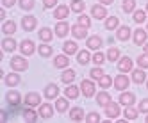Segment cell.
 <instances>
[{
    "instance_id": "52a82bcc",
    "label": "cell",
    "mask_w": 148,
    "mask_h": 123,
    "mask_svg": "<svg viewBox=\"0 0 148 123\" xmlns=\"http://www.w3.org/2000/svg\"><path fill=\"white\" fill-rule=\"evenodd\" d=\"M114 87H116V89H120V91L127 89V87H129V77L123 75V73L118 75V77L114 79Z\"/></svg>"
},
{
    "instance_id": "4316f807",
    "label": "cell",
    "mask_w": 148,
    "mask_h": 123,
    "mask_svg": "<svg viewBox=\"0 0 148 123\" xmlns=\"http://www.w3.org/2000/svg\"><path fill=\"white\" fill-rule=\"evenodd\" d=\"M75 71H73V70H66L64 71V73H62V77H61V80L62 82H64V84H70V82H73V80H75Z\"/></svg>"
},
{
    "instance_id": "7c38bea8",
    "label": "cell",
    "mask_w": 148,
    "mask_h": 123,
    "mask_svg": "<svg viewBox=\"0 0 148 123\" xmlns=\"http://www.w3.org/2000/svg\"><path fill=\"white\" fill-rule=\"evenodd\" d=\"M68 14H70V7H66V5H57L56 11H54L56 20H64Z\"/></svg>"
},
{
    "instance_id": "d4e9b609",
    "label": "cell",
    "mask_w": 148,
    "mask_h": 123,
    "mask_svg": "<svg viewBox=\"0 0 148 123\" xmlns=\"http://www.w3.org/2000/svg\"><path fill=\"white\" fill-rule=\"evenodd\" d=\"M2 46H4L5 52H14V48H16V41L11 39V38H5V39L2 41Z\"/></svg>"
},
{
    "instance_id": "e575fe53",
    "label": "cell",
    "mask_w": 148,
    "mask_h": 123,
    "mask_svg": "<svg viewBox=\"0 0 148 123\" xmlns=\"http://www.w3.org/2000/svg\"><path fill=\"white\" fill-rule=\"evenodd\" d=\"M39 39H41V41H45V43H48V41L52 39V30L47 29V27H45V29H41V30H39Z\"/></svg>"
},
{
    "instance_id": "f35d334b",
    "label": "cell",
    "mask_w": 148,
    "mask_h": 123,
    "mask_svg": "<svg viewBox=\"0 0 148 123\" xmlns=\"http://www.w3.org/2000/svg\"><path fill=\"white\" fill-rule=\"evenodd\" d=\"M125 118L127 120H136L137 118V111L132 109L130 105H127V109H125Z\"/></svg>"
},
{
    "instance_id": "681fc988",
    "label": "cell",
    "mask_w": 148,
    "mask_h": 123,
    "mask_svg": "<svg viewBox=\"0 0 148 123\" xmlns=\"http://www.w3.org/2000/svg\"><path fill=\"white\" fill-rule=\"evenodd\" d=\"M43 5H45L47 9H50V7H56V5H57V0H43Z\"/></svg>"
},
{
    "instance_id": "4dcf8cb0",
    "label": "cell",
    "mask_w": 148,
    "mask_h": 123,
    "mask_svg": "<svg viewBox=\"0 0 148 123\" xmlns=\"http://www.w3.org/2000/svg\"><path fill=\"white\" fill-rule=\"evenodd\" d=\"M64 93H66V98H71V100H75V98L79 96V87H77V86H68Z\"/></svg>"
},
{
    "instance_id": "c3c4849f",
    "label": "cell",
    "mask_w": 148,
    "mask_h": 123,
    "mask_svg": "<svg viewBox=\"0 0 148 123\" xmlns=\"http://www.w3.org/2000/svg\"><path fill=\"white\" fill-rule=\"evenodd\" d=\"M139 112H148V98H145V100H141V104H139Z\"/></svg>"
},
{
    "instance_id": "f6af8a7d",
    "label": "cell",
    "mask_w": 148,
    "mask_h": 123,
    "mask_svg": "<svg viewBox=\"0 0 148 123\" xmlns=\"http://www.w3.org/2000/svg\"><path fill=\"white\" fill-rule=\"evenodd\" d=\"M107 59V55H103L102 52H97L93 55V61H95V64H103V61Z\"/></svg>"
},
{
    "instance_id": "11a10c76",
    "label": "cell",
    "mask_w": 148,
    "mask_h": 123,
    "mask_svg": "<svg viewBox=\"0 0 148 123\" xmlns=\"http://www.w3.org/2000/svg\"><path fill=\"white\" fill-rule=\"evenodd\" d=\"M146 123H148V116H146Z\"/></svg>"
},
{
    "instance_id": "74e56055",
    "label": "cell",
    "mask_w": 148,
    "mask_h": 123,
    "mask_svg": "<svg viewBox=\"0 0 148 123\" xmlns=\"http://www.w3.org/2000/svg\"><path fill=\"white\" fill-rule=\"evenodd\" d=\"M136 9V0H123V11L125 13H132Z\"/></svg>"
},
{
    "instance_id": "bcb514c9",
    "label": "cell",
    "mask_w": 148,
    "mask_h": 123,
    "mask_svg": "<svg viewBox=\"0 0 148 123\" xmlns=\"http://www.w3.org/2000/svg\"><path fill=\"white\" fill-rule=\"evenodd\" d=\"M86 121L88 123H98L100 121V114H97V112H89V114L86 116Z\"/></svg>"
},
{
    "instance_id": "f546056e",
    "label": "cell",
    "mask_w": 148,
    "mask_h": 123,
    "mask_svg": "<svg viewBox=\"0 0 148 123\" xmlns=\"http://www.w3.org/2000/svg\"><path fill=\"white\" fill-rule=\"evenodd\" d=\"M98 86H100L102 89H107V87H111V86H112V79H111L109 75H103L102 79H98Z\"/></svg>"
},
{
    "instance_id": "ffe728a7",
    "label": "cell",
    "mask_w": 148,
    "mask_h": 123,
    "mask_svg": "<svg viewBox=\"0 0 148 123\" xmlns=\"http://www.w3.org/2000/svg\"><path fill=\"white\" fill-rule=\"evenodd\" d=\"M134 100H136L134 93H121V95H120V104L125 105V107H127V105H132Z\"/></svg>"
},
{
    "instance_id": "7bdbcfd3",
    "label": "cell",
    "mask_w": 148,
    "mask_h": 123,
    "mask_svg": "<svg viewBox=\"0 0 148 123\" xmlns=\"http://www.w3.org/2000/svg\"><path fill=\"white\" fill-rule=\"evenodd\" d=\"M137 64H139L141 68H148V54H146V52H145L143 55L137 57Z\"/></svg>"
},
{
    "instance_id": "e0dca14e",
    "label": "cell",
    "mask_w": 148,
    "mask_h": 123,
    "mask_svg": "<svg viewBox=\"0 0 148 123\" xmlns=\"http://www.w3.org/2000/svg\"><path fill=\"white\" fill-rule=\"evenodd\" d=\"M134 43L136 45H145L146 43V32L143 29H136L134 32Z\"/></svg>"
},
{
    "instance_id": "ee69618b",
    "label": "cell",
    "mask_w": 148,
    "mask_h": 123,
    "mask_svg": "<svg viewBox=\"0 0 148 123\" xmlns=\"http://www.w3.org/2000/svg\"><path fill=\"white\" fill-rule=\"evenodd\" d=\"M20 7L25 9V11H29V9L34 7V0H20Z\"/></svg>"
},
{
    "instance_id": "f1b7e54d",
    "label": "cell",
    "mask_w": 148,
    "mask_h": 123,
    "mask_svg": "<svg viewBox=\"0 0 148 123\" xmlns=\"http://www.w3.org/2000/svg\"><path fill=\"white\" fill-rule=\"evenodd\" d=\"M89 59H93V57L89 55V52H88V50H80V52H79V57H77V61H79L80 64H88V63H89Z\"/></svg>"
},
{
    "instance_id": "6f0895ef",
    "label": "cell",
    "mask_w": 148,
    "mask_h": 123,
    "mask_svg": "<svg viewBox=\"0 0 148 123\" xmlns=\"http://www.w3.org/2000/svg\"><path fill=\"white\" fill-rule=\"evenodd\" d=\"M146 86H148V84H146Z\"/></svg>"
},
{
    "instance_id": "8d00e7d4",
    "label": "cell",
    "mask_w": 148,
    "mask_h": 123,
    "mask_svg": "<svg viewBox=\"0 0 148 123\" xmlns=\"http://www.w3.org/2000/svg\"><path fill=\"white\" fill-rule=\"evenodd\" d=\"M116 27H118V18H116V16H111V18L105 20V29H107V30H112Z\"/></svg>"
},
{
    "instance_id": "5bb4252c",
    "label": "cell",
    "mask_w": 148,
    "mask_h": 123,
    "mask_svg": "<svg viewBox=\"0 0 148 123\" xmlns=\"http://www.w3.org/2000/svg\"><path fill=\"white\" fill-rule=\"evenodd\" d=\"M118 70L123 71V73H125V71H132V59L130 57H123L118 63Z\"/></svg>"
},
{
    "instance_id": "9a60e30c",
    "label": "cell",
    "mask_w": 148,
    "mask_h": 123,
    "mask_svg": "<svg viewBox=\"0 0 148 123\" xmlns=\"http://www.w3.org/2000/svg\"><path fill=\"white\" fill-rule=\"evenodd\" d=\"M57 95H59V87H57L56 84H48V86L45 87V96H47L48 100L57 98Z\"/></svg>"
},
{
    "instance_id": "7402d4cb",
    "label": "cell",
    "mask_w": 148,
    "mask_h": 123,
    "mask_svg": "<svg viewBox=\"0 0 148 123\" xmlns=\"http://www.w3.org/2000/svg\"><path fill=\"white\" fill-rule=\"evenodd\" d=\"M68 64H70V59L66 57V54L57 55V57L54 59V66H56V68H66Z\"/></svg>"
},
{
    "instance_id": "1f68e13d",
    "label": "cell",
    "mask_w": 148,
    "mask_h": 123,
    "mask_svg": "<svg viewBox=\"0 0 148 123\" xmlns=\"http://www.w3.org/2000/svg\"><path fill=\"white\" fill-rule=\"evenodd\" d=\"M38 114H39V112H34L32 109H25V112H23V120L25 121H36L38 120Z\"/></svg>"
},
{
    "instance_id": "836d02e7",
    "label": "cell",
    "mask_w": 148,
    "mask_h": 123,
    "mask_svg": "<svg viewBox=\"0 0 148 123\" xmlns=\"http://www.w3.org/2000/svg\"><path fill=\"white\" fill-rule=\"evenodd\" d=\"M2 30H4V34H14L16 32V23L14 22H4Z\"/></svg>"
},
{
    "instance_id": "8992f818",
    "label": "cell",
    "mask_w": 148,
    "mask_h": 123,
    "mask_svg": "<svg viewBox=\"0 0 148 123\" xmlns=\"http://www.w3.org/2000/svg\"><path fill=\"white\" fill-rule=\"evenodd\" d=\"M20 50H22L23 55H32L34 50H36V46H34V43H32L30 39H23L22 45H20Z\"/></svg>"
},
{
    "instance_id": "2e32d148",
    "label": "cell",
    "mask_w": 148,
    "mask_h": 123,
    "mask_svg": "<svg viewBox=\"0 0 148 123\" xmlns=\"http://www.w3.org/2000/svg\"><path fill=\"white\" fill-rule=\"evenodd\" d=\"M71 34L75 36L77 39H82V38H86L88 29H86V27H82V25H73V27H71Z\"/></svg>"
},
{
    "instance_id": "9c48e42d",
    "label": "cell",
    "mask_w": 148,
    "mask_h": 123,
    "mask_svg": "<svg viewBox=\"0 0 148 123\" xmlns=\"http://www.w3.org/2000/svg\"><path fill=\"white\" fill-rule=\"evenodd\" d=\"M52 114H54V107H52L50 104H41L39 105V116L41 118L48 120V118H52Z\"/></svg>"
},
{
    "instance_id": "5b68a950",
    "label": "cell",
    "mask_w": 148,
    "mask_h": 123,
    "mask_svg": "<svg viewBox=\"0 0 148 123\" xmlns=\"http://www.w3.org/2000/svg\"><path fill=\"white\" fill-rule=\"evenodd\" d=\"M36 23H38V20L34 16H23L22 18V27H23V30H27V32L34 30L36 29Z\"/></svg>"
},
{
    "instance_id": "4fadbf2b",
    "label": "cell",
    "mask_w": 148,
    "mask_h": 123,
    "mask_svg": "<svg viewBox=\"0 0 148 123\" xmlns=\"http://www.w3.org/2000/svg\"><path fill=\"white\" fill-rule=\"evenodd\" d=\"M68 32H70V25H68L66 22H59V23L56 25V34H57L59 38H64Z\"/></svg>"
},
{
    "instance_id": "7a4b0ae2",
    "label": "cell",
    "mask_w": 148,
    "mask_h": 123,
    "mask_svg": "<svg viewBox=\"0 0 148 123\" xmlns=\"http://www.w3.org/2000/svg\"><path fill=\"white\" fill-rule=\"evenodd\" d=\"M11 68L14 71H25L29 68V63H27L23 57H13L11 59Z\"/></svg>"
},
{
    "instance_id": "f907efd6",
    "label": "cell",
    "mask_w": 148,
    "mask_h": 123,
    "mask_svg": "<svg viewBox=\"0 0 148 123\" xmlns=\"http://www.w3.org/2000/svg\"><path fill=\"white\" fill-rule=\"evenodd\" d=\"M14 2H16V0H2V4H4L5 7H11V5H14Z\"/></svg>"
},
{
    "instance_id": "ac0fdd59",
    "label": "cell",
    "mask_w": 148,
    "mask_h": 123,
    "mask_svg": "<svg viewBox=\"0 0 148 123\" xmlns=\"http://www.w3.org/2000/svg\"><path fill=\"white\" fill-rule=\"evenodd\" d=\"M86 116H84V111L80 109V107H73L71 111H70V120L71 121H80V120H84Z\"/></svg>"
},
{
    "instance_id": "6da1fadb",
    "label": "cell",
    "mask_w": 148,
    "mask_h": 123,
    "mask_svg": "<svg viewBox=\"0 0 148 123\" xmlns=\"http://www.w3.org/2000/svg\"><path fill=\"white\" fill-rule=\"evenodd\" d=\"M105 114H107L109 120H114L120 116V104H116V102H109L107 105H105Z\"/></svg>"
},
{
    "instance_id": "83f0119b",
    "label": "cell",
    "mask_w": 148,
    "mask_h": 123,
    "mask_svg": "<svg viewBox=\"0 0 148 123\" xmlns=\"http://www.w3.org/2000/svg\"><path fill=\"white\" fill-rule=\"evenodd\" d=\"M56 109H57V112L68 111V100H66V98H57V100H56Z\"/></svg>"
},
{
    "instance_id": "816d5d0a",
    "label": "cell",
    "mask_w": 148,
    "mask_h": 123,
    "mask_svg": "<svg viewBox=\"0 0 148 123\" xmlns=\"http://www.w3.org/2000/svg\"><path fill=\"white\" fill-rule=\"evenodd\" d=\"M112 2H114V0H100V4H103V5H109Z\"/></svg>"
},
{
    "instance_id": "484cf974",
    "label": "cell",
    "mask_w": 148,
    "mask_h": 123,
    "mask_svg": "<svg viewBox=\"0 0 148 123\" xmlns=\"http://www.w3.org/2000/svg\"><path fill=\"white\" fill-rule=\"evenodd\" d=\"M18 84H20V75L18 73L5 75V86H18Z\"/></svg>"
},
{
    "instance_id": "8fae6325",
    "label": "cell",
    "mask_w": 148,
    "mask_h": 123,
    "mask_svg": "<svg viewBox=\"0 0 148 123\" xmlns=\"http://www.w3.org/2000/svg\"><path fill=\"white\" fill-rule=\"evenodd\" d=\"M88 48H91V50H98L102 45H103V41H102V38L100 36H91L89 39H88Z\"/></svg>"
},
{
    "instance_id": "603a6c76",
    "label": "cell",
    "mask_w": 148,
    "mask_h": 123,
    "mask_svg": "<svg viewBox=\"0 0 148 123\" xmlns=\"http://www.w3.org/2000/svg\"><path fill=\"white\" fill-rule=\"evenodd\" d=\"M145 79H146V73L143 70H132V80L136 84H143Z\"/></svg>"
},
{
    "instance_id": "7dc6e473",
    "label": "cell",
    "mask_w": 148,
    "mask_h": 123,
    "mask_svg": "<svg viewBox=\"0 0 148 123\" xmlns=\"http://www.w3.org/2000/svg\"><path fill=\"white\" fill-rule=\"evenodd\" d=\"M91 77L97 79V80L102 79V77H103V70H102V68H93V70H91Z\"/></svg>"
},
{
    "instance_id": "ab89813d",
    "label": "cell",
    "mask_w": 148,
    "mask_h": 123,
    "mask_svg": "<svg viewBox=\"0 0 148 123\" xmlns=\"http://www.w3.org/2000/svg\"><path fill=\"white\" fill-rule=\"evenodd\" d=\"M145 20H146V13H145V11H141V9H139V11L134 13V22H136V23H143Z\"/></svg>"
},
{
    "instance_id": "cb8c5ba5",
    "label": "cell",
    "mask_w": 148,
    "mask_h": 123,
    "mask_svg": "<svg viewBox=\"0 0 148 123\" xmlns=\"http://www.w3.org/2000/svg\"><path fill=\"white\" fill-rule=\"evenodd\" d=\"M97 102H98V105H107L109 102H111V95L107 93V91H102V93H98L97 95Z\"/></svg>"
},
{
    "instance_id": "d590c367",
    "label": "cell",
    "mask_w": 148,
    "mask_h": 123,
    "mask_svg": "<svg viewBox=\"0 0 148 123\" xmlns=\"http://www.w3.org/2000/svg\"><path fill=\"white\" fill-rule=\"evenodd\" d=\"M39 55L41 57H50L52 55V46L47 45V43H43V45L39 46Z\"/></svg>"
},
{
    "instance_id": "60d3db41",
    "label": "cell",
    "mask_w": 148,
    "mask_h": 123,
    "mask_svg": "<svg viewBox=\"0 0 148 123\" xmlns=\"http://www.w3.org/2000/svg\"><path fill=\"white\" fill-rule=\"evenodd\" d=\"M118 57H120V50L118 48H109V52H107V59L109 61H118Z\"/></svg>"
},
{
    "instance_id": "3957f363",
    "label": "cell",
    "mask_w": 148,
    "mask_h": 123,
    "mask_svg": "<svg viewBox=\"0 0 148 123\" xmlns=\"http://www.w3.org/2000/svg\"><path fill=\"white\" fill-rule=\"evenodd\" d=\"M80 89H82V95L86 96V98H91V96L95 95V84H93L91 80H86V79H84L82 84H80Z\"/></svg>"
},
{
    "instance_id": "9f6ffc18",
    "label": "cell",
    "mask_w": 148,
    "mask_h": 123,
    "mask_svg": "<svg viewBox=\"0 0 148 123\" xmlns=\"http://www.w3.org/2000/svg\"><path fill=\"white\" fill-rule=\"evenodd\" d=\"M146 29H148V25H146Z\"/></svg>"
},
{
    "instance_id": "b9f144b4",
    "label": "cell",
    "mask_w": 148,
    "mask_h": 123,
    "mask_svg": "<svg viewBox=\"0 0 148 123\" xmlns=\"http://www.w3.org/2000/svg\"><path fill=\"white\" fill-rule=\"evenodd\" d=\"M79 25H82V27L89 29V27H91V20H89V16H86V14H80V16H79Z\"/></svg>"
},
{
    "instance_id": "277c9868",
    "label": "cell",
    "mask_w": 148,
    "mask_h": 123,
    "mask_svg": "<svg viewBox=\"0 0 148 123\" xmlns=\"http://www.w3.org/2000/svg\"><path fill=\"white\" fill-rule=\"evenodd\" d=\"M5 100L9 102V105L18 107L20 104H22V95H20L18 91H9V93L5 95Z\"/></svg>"
},
{
    "instance_id": "db71d44e",
    "label": "cell",
    "mask_w": 148,
    "mask_h": 123,
    "mask_svg": "<svg viewBox=\"0 0 148 123\" xmlns=\"http://www.w3.org/2000/svg\"><path fill=\"white\" fill-rule=\"evenodd\" d=\"M146 13H148V4H146Z\"/></svg>"
},
{
    "instance_id": "30bf717a",
    "label": "cell",
    "mask_w": 148,
    "mask_h": 123,
    "mask_svg": "<svg viewBox=\"0 0 148 123\" xmlns=\"http://www.w3.org/2000/svg\"><path fill=\"white\" fill-rule=\"evenodd\" d=\"M91 14L97 18V20H103L105 16H107V11H105L103 5H93L91 7Z\"/></svg>"
},
{
    "instance_id": "ba28073f",
    "label": "cell",
    "mask_w": 148,
    "mask_h": 123,
    "mask_svg": "<svg viewBox=\"0 0 148 123\" xmlns=\"http://www.w3.org/2000/svg\"><path fill=\"white\" fill-rule=\"evenodd\" d=\"M23 102L27 104V107H36V105H39L41 96H39L38 93H27V96H25Z\"/></svg>"
},
{
    "instance_id": "f5cc1de1",
    "label": "cell",
    "mask_w": 148,
    "mask_h": 123,
    "mask_svg": "<svg viewBox=\"0 0 148 123\" xmlns=\"http://www.w3.org/2000/svg\"><path fill=\"white\" fill-rule=\"evenodd\" d=\"M145 52L148 54V43H145Z\"/></svg>"
},
{
    "instance_id": "44dd1931",
    "label": "cell",
    "mask_w": 148,
    "mask_h": 123,
    "mask_svg": "<svg viewBox=\"0 0 148 123\" xmlns=\"http://www.w3.org/2000/svg\"><path fill=\"white\" fill-rule=\"evenodd\" d=\"M116 38H118L120 41H127V39L130 38V29L127 27V25L120 27V29H118V32H116Z\"/></svg>"
},
{
    "instance_id": "d6986e66",
    "label": "cell",
    "mask_w": 148,
    "mask_h": 123,
    "mask_svg": "<svg viewBox=\"0 0 148 123\" xmlns=\"http://www.w3.org/2000/svg\"><path fill=\"white\" fill-rule=\"evenodd\" d=\"M62 48H64V54L66 55H71V54H77L79 52V46L75 41H66L64 45H62Z\"/></svg>"
},
{
    "instance_id": "d6a6232c",
    "label": "cell",
    "mask_w": 148,
    "mask_h": 123,
    "mask_svg": "<svg viewBox=\"0 0 148 123\" xmlns=\"http://www.w3.org/2000/svg\"><path fill=\"white\" fill-rule=\"evenodd\" d=\"M71 11H75V13H82L84 11V7H86V4L82 2V0H71Z\"/></svg>"
}]
</instances>
